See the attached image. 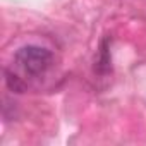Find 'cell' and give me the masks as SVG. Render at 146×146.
<instances>
[{
    "mask_svg": "<svg viewBox=\"0 0 146 146\" xmlns=\"http://www.w3.org/2000/svg\"><path fill=\"white\" fill-rule=\"evenodd\" d=\"M53 55L48 48L38 45H26L16 52V64L29 76H40L52 67Z\"/></svg>",
    "mask_w": 146,
    "mask_h": 146,
    "instance_id": "cell-1",
    "label": "cell"
},
{
    "mask_svg": "<svg viewBox=\"0 0 146 146\" xmlns=\"http://www.w3.org/2000/svg\"><path fill=\"white\" fill-rule=\"evenodd\" d=\"M100 74L103 72H108L110 70V53H108V40H103L102 43V48H100V57H98V62H96V67H95Z\"/></svg>",
    "mask_w": 146,
    "mask_h": 146,
    "instance_id": "cell-2",
    "label": "cell"
},
{
    "mask_svg": "<svg viewBox=\"0 0 146 146\" xmlns=\"http://www.w3.org/2000/svg\"><path fill=\"white\" fill-rule=\"evenodd\" d=\"M5 81H7L9 90H12V91H16V93H24L26 84H24V83L21 81V78H17L16 74H12V72L5 70Z\"/></svg>",
    "mask_w": 146,
    "mask_h": 146,
    "instance_id": "cell-3",
    "label": "cell"
}]
</instances>
